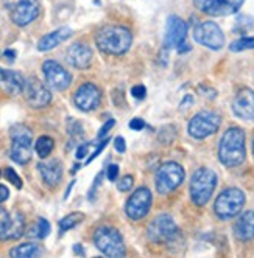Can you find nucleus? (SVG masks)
Masks as SVG:
<instances>
[{"mask_svg": "<svg viewBox=\"0 0 254 258\" xmlns=\"http://www.w3.org/2000/svg\"><path fill=\"white\" fill-rule=\"evenodd\" d=\"M74 101H75V106L81 109L83 112H89V110H94L98 107L101 101V92L95 84L86 83L80 86L78 90L75 92Z\"/></svg>", "mask_w": 254, "mask_h": 258, "instance_id": "obj_18", "label": "nucleus"}, {"mask_svg": "<svg viewBox=\"0 0 254 258\" xmlns=\"http://www.w3.org/2000/svg\"><path fill=\"white\" fill-rule=\"evenodd\" d=\"M95 44L106 54H123L133 44V34L125 27L106 25L97 31Z\"/></svg>", "mask_w": 254, "mask_h": 258, "instance_id": "obj_1", "label": "nucleus"}, {"mask_svg": "<svg viewBox=\"0 0 254 258\" xmlns=\"http://www.w3.org/2000/svg\"><path fill=\"white\" fill-rule=\"evenodd\" d=\"M150 207H151V193L148 188L142 187V188H137L130 196L128 202H126L125 212L133 221H139L148 213Z\"/></svg>", "mask_w": 254, "mask_h": 258, "instance_id": "obj_13", "label": "nucleus"}, {"mask_svg": "<svg viewBox=\"0 0 254 258\" xmlns=\"http://www.w3.org/2000/svg\"><path fill=\"white\" fill-rule=\"evenodd\" d=\"M184 180V170L175 162L161 165L156 173V190L161 195H167L178 188Z\"/></svg>", "mask_w": 254, "mask_h": 258, "instance_id": "obj_8", "label": "nucleus"}, {"mask_svg": "<svg viewBox=\"0 0 254 258\" xmlns=\"http://www.w3.org/2000/svg\"><path fill=\"white\" fill-rule=\"evenodd\" d=\"M94 243L97 249L105 253L106 256H125V244H123V238L119 233V230L113 227H100L97 229L94 235Z\"/></svg>", "mask_w": 254, "mask_h": 258, "instance_id": "obj_7", "label": "nucleus"}, {"mask_svg": "<svg viewBox=\"0 0 254 258\" xmlns=\"http://www.w3.org/2000/svg\"><path fill=\"white\" fill-rule=\"evenodd\" d=\"M5 56H7V58H10V59L13 61V59H14V56H16V53H14L13 50H7V51H5Z\"/></svg>", "mask_w": 254, "mask_h": 258, "instance_id": "obj_41", "label": "nucleus"}, {"mask_svg": "<svg viewBox=\"0 0 254 258\" xmlns=\"http://www.w3.org/2000/svg\"><path fill=\"white\" fill-rule=\"evenodd\" d=\"M130 127L134 129V131H140V129L145 127V123H143V120H140V118H133V120L130 121Z\"/></svg>", "mask_w": 254, "mask_h": 258, "instance_id": "obj_39", "label": "nucleus"}, {"mask_svg": "<svg viewBox=\"0 0 254 258\" xmlns=\"http://www.w3.org/2000/svg\"><path fill=\"white\" fill-rule=\"evenodd\" d=\"M114 146H116V151H117V153H125V150H126L125 139H123V137H116Z\"/></svg>", "mask_w": 254, "mask_h": 258, "instance_id": "obj_37", "label": "nucleus"}, {"mask_svg": "<svg viewBox=\"0 0 254 258\" xmlns=\"http://www.w3.org/2000/svg\"><path fill=\"white\" fill-rule=\"evenodd\" d=\"M117 176H119V167L117 165H110V167H108V170H106V177L110 179L111 182H114L116 179H117Z\"/></svg>", "mask_w": 254, "mask_h": 258, "instance_id": "obj_34", "label": "nucleus"}, {"mask_svg": "<svg viewBox=\"0 0 254 258\" xmlns=\"http://www.w3.org/2000/svg\"><path fill=\"white\" fill-rule=\"evenodd\" d=\"M8 196H10V190L5 185H0V204L5 202L8 199Z\"/></svg>", "mask_w": 254, "mask_h": 258, "instance_id": "obj_40", "label": "nucleus"}, {"mask_svg": "<svg viewBox=\"0 0 254 258\" xmlns=\"http://www.w3.org/2000/svg\"><path fill=\"white\" fill-rule=\"evenodd\" d=\"M25 219L19 212L8 213L7 210L0 209V241L8 239H17L24 235Z\"/></svg>", "mask_w": 254, "mask_h": 258, "instance_id": "obj_12", "label": "nucleus"}, {"mask_svg": "<svg viewBox=\"0 0 254 258\" xmlns=\"http://www.w3.org/2000/svg\"><path fill=\"white\" fill-rule=\"evenodd\" d=\"M89 143H83V145H80L78 146V150H77V159L80 160V159H84L86 156H87V153H89Z\"/></svg>", "mask_w": 254, "mask_h": 258, "instance_id": "obj_36", "label": "nucleus"}, {"mask_svg": "<svg viewBox=\"0 0 254 258\" xmlns=\"http://www.w3.org/2000/svg\"><path fill=\"white\" fill-rule=\"evenodd\" d=\"M133 183H134V180H133L131 176H125V177H122L120 182L117 183V188H119L120 191H130V190L133 188Z\"/></svg>", "mask_w": 254, "mask_h": 258, "instance_id": "obj_31", "label": "nucleus"}, {"mask_svg": "<svg viewBox=\"0 0 254 258\" xmlns=\"http://www.w3.org/2000/svg\"><path fill=\"white\" fill-rule=\"evenodd\" d=\"M10 19L17 27L31 24L41 13L39 0H4Z\"/></svg>", "mask_w": 254, "mask_h": 258, "instance_id": "obj_5", "label": "nucleus"}, {"mask_svg": "<svg viewBox=\"0 0 254 258\" xmlns=\"http://www.w3.org/2000/svg\"><path fill=\"white\" fill-rule=\"evenodd\" d=\"M67 131H69V134H72V136H75V134H81V131H83V127H81V124L75 120V118H69V124H67Z\"/></svg>", "mask_w": 254, "mask_h": 258, "instance_id": "obj_32", "label": "nucleus"}, {"mask_svg": "<svg viewBox=\"0 0 254 258\" xmlns=\"http://www.w3.org/2000/svg\"><path fill=\"white\" fill-rule=\"evenodd\" d=\"M92 58H94V54H92L90 47L86 45V44H81V42L70 45L69 50H67L69 62L75 69H80V70H84V69H87L90 64H92Z\"/></svg>", "mask_w": 254, "mask_h": 258, "instance_id": "obj_20", "label": "nucleus"}, {"mask_svg": "<svg viewBox=\"0 0 254 258\" xmlns=\"http://www.w3.org/2000/svg\"><path fill=\"white\" fill-rule=\"evenodd\" d=\"M232 110L242 120H254V92L242 89L232 101Z\"/></svg>", "mask_w": 254, "mask_h": 258, "instance_id": "obj_19", "label": "nucleus"}, {"mask_svg": "<svg viewBox=\"0 0 254 258\" xmlns=\"http://www.w3.org/2000/svg\"><path fill=\"white\" fill-rule=\"evenodd\" d=\"M5 177L8 182H11L16 188H22V179L13 168H5Z\"/></svg>", "mask_w": 254, "mask_h": 258, "instance_id": "obj_30", "label": "nucleus"}, {"mask_svg": "<svg viewBox=\"0 0 254 258\" xmlns=\"http://www.w3.org/2000/svg\"><path fill=\"white\" fill-rule=\"evenodd\" d=\"M187 38V25L178 16H170L166 25V45L169 48H176L178 51H183Z\"/></svg>", "mask_w": 254, "mask_h": 258, "instance_id": "obj_14", "label": "nucleus"}, {"mask_svg": "<svg viewBox=\"0 0 254 258\" xmlns=\"http://www.w3.org/2000/svg\"><path fill=\"white\" fill-rule=\"evenodd\" d=\"M72 34V30L67 28V27H63V28H58L55 31H52L39 39L38 42V50L39 51H48V50H53L57 45H60L61 42H64L66 39L70 38Z\"/></svg>", "mask_w": 254, "mask_h": 258, "instance_id": "obj_24", "label": "nucleus"}, {"mask_svg": "<svg viewBox=\"0 0 254 258\" xmlns=\"http://www.w3.org/2000/svg\"><path fill=\"white\" fill-rule=\"evenodd\" d=\"M178 226L169 215L156 216L148 226V238L153 243H172L175 238H178Z\"/></svg>", "mask_w": 254, "mask_h": 258, "instance_id": "obj_10", "label": "nucleus"}, {"mask_svg": "<svg viewBox=\"0 0 254 258\" xmlns=\"http://www.w3.org/2000/svg\"><path fill=\"white\" fill-rule=\"evenodd\" d=\"M24 95L27 103L34 109H42L52 101V94L45 84H42L38 78H30L25 81Z\"/></svg>", "mask_w": 254, "mask_h": 258, "instance_id": "obj_15", "label": "nucleus"}, {"mask_svg": "<svg viewBox=\"0 0 254 258\" xmlns=\"http://www.w3.org/2000/svg\"><path fill=\"white\" fill-rule=\"evenodd\" d=\"M254 48V38H242L231 44V51H243V50H252Z\"/></svg>", "mask_w": 254, "mask_h": 258, "instance_id": "obj_29", "label": "nucleus"}, {"mask_svg": "<svg viewBox=\"0 0 254 258\" xmlns=\"http://www.w3.org/2000/svg\"><path fill=\"white\" fill-rule=\"evenodd\" d=\"M234 233L242 241H248V239L254 238V212H245L239 216V219L234 224Z\"/></svg>", "mask_w": 254, "mask_h": 258, "instance_id": "obj_23", "label": "nucleus"}, {"mask_svg": "<svg viewBox=\"0 0 254 258\" xmlns=\"http://www.w3.org/2000/svg\"><path fill=\"white\" fill-rule=\"evenodd\" d=\"M245 206V195L239 188H226L215 199L214 210L217 216L222 219H231L237 216V213Z\"/></svg>", "mask_w": 254, "mask_h": 258, "instance_id": "obj_6", "label": "nucleus"}, {"mask_svg": "<svg viewBox=\"0 0 254 258\" xmlns=\"http://www.w3.org/2000/svg\"><path fill=\"white\" fill-rule=\"evenodd\" d=\"M42 72H44L47 86L53 90H64L72 83L70 73L61 64L55 61H45L42 64Z\"/></svg>", "mask_w": 254, "mask_h": 258, "instance_id": "obj_16", "label": "nucleus"}, {"mask_svg": "<svg viewBox=\"0 0 254 258\" xmlns=\"http://www.w3.org/2000/svg\"><path fill=\"white\" fill-rule=\"evenodd\" d=\"M0 176H2V173H0Z\"/></svg>", "mask_w": 254, "mask_h": 258, "instance_id": "obj_43", "label": "nucleus"}, {"mask_svg": "<svg viewBox=\"0 0 254 258\" xmlns=\"http://www.w3.org/2000/svg\"><path fill=\"white\" fill-rule=\"evenodd\" d=\"M83 219H84V215L80 213V212H74V213H70V215L64 216V218L60 221V230H61V233H64V232H67V230H70V229L77 227L78 224L83 223Z\"/></svg>", "mask_w": 254, "mask_h": 258, "instance_id": "obj_27", "label": "nucleus"}, {"mask_svg": "<svg viewBox=\"0 0 254 258\" xmlns=\"http://www.w3.org/2000/svg\"><path fill=\"white\" fill-rule=\"evenodd\" d=\"M193 39L211 50H220L225 45V34L222 28L212 21L196 25L193 30Z\"/></svg>", "mask_w": 254, "mask_h": 258, "instance_id": "obj_11", "label": "nucleus"}, {"mask_svg": "<svg viewBox=\"0 0 254 258\" xmlns=\"http://www.w3.org/2000/svg\"><path fill=\"white\" fill-rule=\"evenodd\" d=\"M38 170L41 173L42 180L48 187H57L63 177V165L57 159L44 160L38 165Z\"/></svg>", "mask_w": 254, "mask_h": 258, "instance_id": "obj_21", "label": "nucleus"}, {"mask_svg": "<svg viewBox=\"0 0 254 258\" xmlns=\"http://www.w3.org/2000/svg\"><path fill=\"white\" fill-rule=\"evenodd\" d=\"M48 233H50V223H48L47 219H44V218H39V219H38V223H36V224L30 229L28 236L44 239L45 236H48Z\"/></svg>", "mask_w": 254, "mask_h": 258, "instance_id": "obj_28", "label": "nucleus"}, {"mask_svg": "<svg viewBox=\"0 0 254 258\" xmlns=\"http://www.w3.org/2000/svg\"><path fill=\"white\" fill-rule=\"evenodd\" d=\"M219 157L226 167H237L245 160V133L240 127H231L223 134L219 145Z\"/></svg>", "mask_w": 254, "mask_h": 258, "instance_id": "obj_2", "label": "nucleus"}, {"mask_svg": "<svg viewBox=\"0 0 254 258\" xmlns=\"http://www.w3.org/2000/svg\"><path fill=\"white\" fill-rule=\"evenodd\" d=\"M41 253L38 244L34 243H25L21 246H16L10 250V255L14 258H30V256H38Z\"/></svg>", "mask_w": 254, "mask_h": 258, "instance_id": "obj_25", "label": "nucleus"}, {"mask_svg": "<svg viewBox=\"0 0 254 258\" xmlns=\"http://www.w3.org/2000/svg\"><path fill=\"white\" fill-rule=\"evenodd\" d=\"M106 143H108V139H106V140H103V142H101V143L98 145V148H97V150H95V151H94L92 154H90V157H89V159L86 160V163H90V162H92V160H94V159H95V157H97V156H98L100 153H101V150H103L105 146H106Z\"/></svg>", "mask_w": 254, "mask_h": 258, "instance_id": "obj_38", "label": "nucleus"}, {"mask_svg": "<svg viewBox=\"0 0 254 258\" xmlns=\"http://www.w3.org/2000/svg\"><path fill=\"white\" fill-rule=\"evenodd\" d=\"M131 95L137 100H142V98H145V95H147V89L143 86H134L131 89Z\"/></svg>", "mask_w": 254, "mask_h": 258, "instance_id": "obj_33", "label": "nucleus"}, {"mask_svg": "<svg viewBox=\"0 0 254 258\" xmlns=\"http://www.w3.org/2000/svg\"><path fill=\"white\" fill-rule=\"evenodd\" d=\"M10 136H11V159L19 165L28 163L33 153L31 131L25 124H14L10 131Z\"/></svg>", "mask_w": 254, "mask_h": 258, "instance_id": "obj_4", "label": "nucleus"}, {"mask_svg": "<svg viewBox=\"0 0 254 258\" xmlns=\"http://www.w3.org/2000/svg\"><path fill=\"white\" fill-rule=\"evenodd\" d=\"M116 124V121L114 120H108L101 127H100V131H98V139H103L108 133H110L111 131V127Z\"/></svg>", "mask_w": 254, "mask_h": 258, "instance_id": "obj_35", "label": "nucleus"}, {"mask_svg": "<svg viewBox=\"0 0 254 258\" xmlns=\"http://www.w3.org/2000/svg\"><path fill=\"white\" fill-rule=\"evenodd\" d=\"M245 0H195L199 11L209 16H229L240 10Z\"/></svg>", "mask_w": 254, "mask_h": 258, "instance_id": "obj_17", "label": "nucleus"}, {"mask_svg": "<svg viewBox=\"0 0 254 258\" xmlns=\"http://www.w3.org/2000/svg\"><path fill=\"white\" fill-rule=\"evenodd\" d=\"M53 146H55V142H53V139L48 137V136H42V137H39L38 140H36L34 150H36V153H38V156L41 159H45L53 151Z\"/></svg>", "mask_w": 254, "mask_h": 258, "instance_id": "obj_26", "label": "nucleus"}, {"mask_svg": "<svg viewBox=\"0 0 254 258\" xmlns=\"http://www.w3.org/2000/svg\"><path fill=\"white\" fill-rule=\"evenodd\" d=\"M24 86L25 81L21 73L0 69V89L7 92L8 95H19L21 92H24Z\"/></svg>", "mask_w": 254, "mask_h": 258, "instance_id": "obj_22", "label": "nucleus"}, {"mask_svg": "<svg viewBox=\"0 0 254 258\" xmlns=\"http://www.w3.org/2000/svg\"><path fill=\"white\" fill-rule=\"evenodd\" d=\"M220 117L211 110H203L196 114L190 123H189V134L193 139H206L212 134H215L220 127Z\"/></svg>", "mask_w": 254, "mask_h": 258, "instance_id": "obj_9", "label": "nucleus"}, {"mask_svg": "<svg viewBox=\"0 0 254 258\" xmlns=\"http://www.w3.org/2000/svg\"><path fill=\"white\" fill-rule=\"evenodd\" d=\"M217 185V174L209 168H199L190 180V196L195 206L203 207L208 204Z\"/></svg>", "mask_w": 254, "mask_h": 258, "instance_id": "obj_3", "label": "nucleus"}, {"mask_svg": "<svg viewBox=\"0 0 254 258\" xmlns=\"http://www.w3.org/2000/svg\"><path fill=\"white\" fill-rule=\"evenodd\" d=\"M252 153H254V142H252Z\"/></svg>", "mask_w": 254, "mask_h": 258, "instance_id": "obj_42", "label": "nucleus"}]
</instances>
